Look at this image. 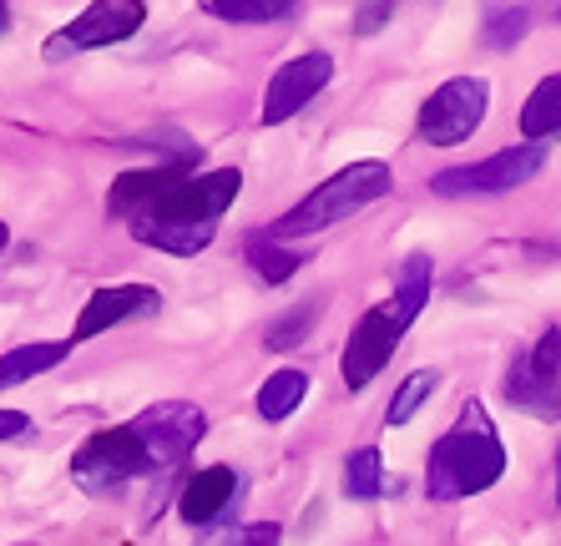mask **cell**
I'll return each mask as SVG.
<instances>
[{
    "mask_svg": "<svg viewBox=\"0 0 561 546\" xmlns=\"http://www.w3.org/2000/svg\"><path fill=\"white\" fill-rule=\"evenodd\" d=\"M238 187H243V172L238 168L187 172L183 182H172L168 193L131 223V238L147 248H162L172 259H193V253H203L213 243L218 218L233 208Z\"/></svg>",
    "mask_w": 561,
    "mask_h": 546,
    "instance_id": "6da1fadb",
    "label": "cell"
},
{
    "mask_svg": "<svg viewBox=\"0 0 561 546\" xmlns=\"http://www.w3.org/2000/svg\"><path fill=\"white\" fill-rule=\"evenodd\" d=\"M506 470V445H501L496 425L485 416L481 400L460 405V425L440 435L431 451V470H425V491L431 501H460V496L491 491Z\"/></svg>",
    "mask_w": 561,
    "mask_h": 546,
    "instance_id": "7a4b0ae2",
    "label": "cell"
},
{
    "mask_svg": "<svg viewBox=\"0 0 561 546\" xmlns=\"http://www.w3.org/2000/svg\"><path fill=\"white\" fill-rule=\"evenodd\" d=\"M425 299H431V259H425V253H415V259H405V269H400L394 299L375 304V309L354 325L350 344H344L340 375H344V385H350V390L375 385V375L390 364L394 344H400V334L415 325V314L425 309Z\"/></svg>",
    "mask_w": 561,
    "mask_h": 546,
    "instance_id": "3957f363",
    "label": "cell"
},
{
    "mask_svg": "<svg viewBox=\"0 0 561 546\" xmlns=\"http://www.w3.org/2000/svg\"><path fill=\"white\" fill-rule=\"evenodd\" d=\"M385 193H390V168H385V162H350V168H340L329 182H319L304 203H294V208L268 228V238L288 243V238L324 234V228H334V223H344L350 213L369 208V203Z\"/></svg>",
    "mask_w": 561,
    "mask_h": 546,
    "instance_id": "277c9868",
    "label": "cell"
},
{
    "mask_svg": "<svg viewBox=\"0 0 561 546\" xmlns=\"http://www.w3.org/2000/svg\"><path fill=\"white\" fill-rule=\"evenodd\" d=\"M157 460L147 451V441L137 435V425H112V430H96L81 441V451L71 455V481L81 491H117V486L137 481V476H152Z\"/></svg>",
    "mask_w": 561,
    "mask_h": 546,
    "instance_id": "5b68a950",
    "label": "cell"
},
{
    "mask_svg": "<svg viewBox=\"0 0 561 546\" xmlns=\"http://www.w3.org/2000/svg\"><path fill=\"white\" fill-rule=\"evenodd\" d=\"M485 102L491 87L481 77H450L445 87L431 91V102L420 106V143L431 147H456L485 122Z\"/></svg>",
    "mask_w": 561,
    "mask_h": 546,
    "instance_id": "8992f818",
    "label": "cell"
},
{
    "mask_svg": "<svg viewBox=\"0 0 561 546\" xmlns=\"http://www.w3.org/2000/svg\"><path fill=\"white\" fill-rule=\"evenodd\" d=\"M547 162V147L541 143H522V147H506V152L485 157V162H470V168H445L431 178V187L440 197H470V193H511L541 172Z\"/></svg>",
    "mask_w": 561,
    "mask_h": 546,
    "instance_id": "52a82bcc",
    "label": "cell"
},
{
    "mask_svg": "<svg viewBox=\"0 0 561 546\" xmlns=\"http://www.w3.org/2000/svg\"><path fill=\"white\" fill-rule=\"evenodd\" d=\"M142 21H147L142 0H102V5H92V11H81L71 26H61L56 36H46V61H71V56H81V52L127 41Z\"/></svg>",
    "mask_w": 561,
    "mask_h": 546,
    "instance_id": "ba28073f",
    "label": "cell"
},
{
    "mask_svg": "<svg viewBox=\"0 0 561 546\" xmlns=\"http://www.w3.org/2000/svg\"><path fill=\"white\" fill-rule=\"evenodd\" d=\"M131 425H137V435L147 441L157 470H172L178 460H187V455H193L197 441H203L208 416H203L197 405H187V400H162V405H152V410H142Z\"/></svg>",
    "mask_w": 561,
    "mask_h": 546,
    "instance_id": "9c48e42d",
    "label": "cell"
},
{
    "mask_svg": "<svg viewBox=\"0 0 561 546\" xmlns=\"http://www.w3.org/2000/svg\"><path fill=\"white\" fill-rule=\"evenodd\" d=\"M329 77H334V61H329L324 52H309V56H294V61H284L274 71V81H268V91H263L259 122H263V127H278V122H288L294 112H304V106H309L313 96L329 87Z\"/></svg>",
    "mask_w": 561,
    "mask_h": 546,
    "instance_id": "30bf717a",
    "label": "cell"
},
{
    "mask_svg": "<svg viewBox=\"0 0 561 546\" xmlns=\"http://www.w3.org/2000/svg\"><path fill=\"white\" fill-rule=\"evenodd\" d=\"M193 168H197V147L193 152H183L178 162H162V168H147V172H127V178L112 182V193H106V213H112V218L137 223L157 197L168 193L172 182H183Z\"/></svg>",
    "mask_w": 561,
    "mask_h": 546,
    "instance_id": "8fae6325",
    "label": "cell"
},
{
    "mask_svg": "<svg viewBox=\"0 0 561 546\" xmlns=\"http://www.w3.org/2000/svg\"><path fill=\"white\" fill-rule=\"evenodd\" d=\"M157 304H162V299H157V288H147V284L96 288L92 299L81 304V319H77V329H71V344L106 334V329L122 325V319H137V314H157Z\"/></svg>",
    "mask_w": 561,
    "mask_h": 546,
    "instance_id": "7c38bea8",
    "label": "cell"
},
{
    "mask_svg": "<svg viewBox=\"0 0 561 546\" xmlns=\"http://www.w3.org/2000/svg\"><path fill=\"white\" fill-rule=\"evenodd\" d=\"M506 400L516 405V410H526V416H536V420H561V379L541 375V369L531 364V354H522V360L511 364Z\"/></svg>",
    "mask_w": 561,
    "mask_h": 546,
    "instance_id": "4fadbf2b",
    "label": "cell"
},
{
    "mask_svg": "<svg viewBox=\"0 0 561 546\" xmlns=\"http://www.w3.org/2000/svg\"><path fill=\"white\" fill-rule=\"evenodd\" d=\"M238 491V476L233 466H208V470H193V481L183 486V521H193V526H203V521H213L228 501H233Z\"/></svg>",
    "mask_w": 561,
    "mask_h": 546,
    "instance_id": "5bb4252c",
    "label": "cell"
},
{
    "mask_svg": "<svg viewBox=\"0 0 561 546\" xmlns=\"http://www.w3.org/2000/svg\"><path fill=\"white\" fill-rule=\"evenodd\" d=\"M77 350L71 339H41V344H21V350L0 354V390H15V385H31L36 375L56 369L66 354Z\"/></svg>",
    "mask_w": 561,
    "mask_h": 546,
    "instance_id": "9a60e30c",
    "label": "cell"
},
{
    "mask_svg": "<svg viewBox=\"0 0 561 546\" xmlns=\"http://www.w3.org/2000/svg\"><path fill=\"white\" fill-rule=\"evenodd\" d=\"M561 132V77L536 81V91L522 106V137L526 143H541V137H557Z\"/></svg>",
    "mask_w": 561,
    "mask_h": 546,
    "instance_id": "2e32d148",
    "label": "cell"
},
{
    "mask_svg": "<svg viewBox=\"0 0 561 546\" xmlns=\"http://www.w3.org/2000/svg\"><path fill=\"white\" fill-rule=\"evenodd\" d=\"M309 395V375L304 369H274L259 390V416L263 420H288Z\"/></svg>",
    "mask_w": 561,
    "mask_h": 546,
    "instance_id": "e0dca14e",
    "label": "cell"
},
{
    "mask_svg": "<svg viewBox=\"0 0 561 546\" xmlns=\"http://www.w3.org/2000/svg\"><path fill=\"white\" fill-rule=\"evenodd\" d=\"M249 263L259 269V278H268V284H288L294 273H299V253H288L284 243H274L268 234H253L249 238Z\"/></svg>",
    "mask_w": 561,
    "mask_h": 546,
    "instance_id": "ac0fdd59",
    "label": "cell"
},
{
    "mask_svg": "<svg viewBox=\"0 0 561 546\" xmlns=\"http://www.w3.org/2000/svg\"><path fill=\"white\" fill-rule=\"evenodd\" d=\"M344 491H350L354 501H375V496L385 491V460H379L375 445H365V451H354L350 460H344Z\"/></svg>",
    "mask_w": 561,
    "mask_h": 546,
    "instance_id": "d6986e66",
    "label": "cell"
},
{
    "mask_svg": "<svg viewBox=\"0 0 561 546\" xmlns=\"http://www.w3.org/2000/svg\"><path fill=\"white\" fill-rule=\"evenodd\" d=\"M435 385H440V375H435V369H415V375L405 379V385H400V390H394V400H390V410H385V425H410V420H415V410L425 400H431L435 395Z\"/></svg>",
    "mask_w": 561,
    "mask_h": 546,
    "instance_id": "ffe728a7",
    "label": "cell"
},
{
    "mask_svg": "<svg viewBox=\"0 0 561 546\" xmlns=\"http://www.w3.org/2000/svg\"><path fill=\"white\" fill-rule=\"evenodd\" d=\"M203 11L218 15V21H243V26H263V21H284V15H294V5H284V0H208Z\"/></svg>",
    "mask_w": 561,
    "mask_h": 546,
    "instance_id": "44dd1931",
    "label": "cell"
},
{
    "mask_svg": "<svg viewBox=\"0 0 561 546\" xmlns=\"http://www.w3.org/2000/svg\"><path fill=\"white\" fill-rule=\"evenodd\" d=\"M526 21H531V15H526L522 5H516V11H491V15H485V26H481L485 46H496V52H511V46L526 36Z\"/></svg>",
    "mask_w": 561,
    "mask_h": 546,
    "instance_id": "7402d4cb",
    "label": "cell"
},
{
    "mask_svg": "<svg viewBox=\"0 0 561 546\" xmlns=\"http://www.w3.org/2000/svg\"><path fill=\"white\" fill-rule=\"evenodd\" d=\"M208 546H278V526H274V521H253V526H233V532L213 536Z\"/></svg>",
    "mask_w": 561,
    "mask_h": 546,
    "instance_id": "603a6c76",
    "label": "cell"
},
{
    "mask_svg": "<svg viewBox=\"0 0 561 546\" xmlns=\"http://www.w3.org/2000/svg\"><path fill=\"white\" fill-rule=\"evenodd\" d=\"M309 319H313V304H304L299 314H288V319H278L274 329H268V350H294L304 339V329H309Z\"/></svg>",
    "mask_w": 561,
    "mask_h": 546,
    "instance_id": "cb8c5ba5",
    "label": "cell"
},
{
    "mask_svg": "<svg viewBox=\"0 0 561 546\" xmlns=\"http://www.w3.org/2000/svg\"><path fill=\"white\" fill-rule=\"evenodd\" d=\"M531 364L541 369V375H557V379H561V334H557V329H547V334L536 339Z\"/></svg>",
    "mask_w": 561,
    "mask_h": 546,
    "instance_id": "d4e9b609",
    "label": "cell"
},
{
    "mask_svg": "<svg viewBox=\"0 0 561 546\" xmlns=\"http://www.w3.org/2000/svg\"><path fill=\"white\" fill-rule=\"evenodd\" d=\"M31 420L21 410H0V441H15V435H26Z\"/></svg>",
    "mask_w": 561,
    "mask_h": 546,
    "instance_id": "484cf974",
    "label": "cell"
},
{
    "mask_svg": "<svg viewBox=\"0 0 561 546\" xmlns=\"http://www.w3.org/2000/svg\"><path fill=\"white\" fill-rule=\"evenodd\" d=\"M385 15H390V5H365V11H354V31H379Z\"/></svg>",
    "mask_w": 561,
    "mask_h": 546,
    "instance_id": "4316f807",
    "label": "cell"
},
{
    "mask_svg": "<svg viewBox=\"0 0 561 546\" xmlns=\"http://www.w3.org/2000/svg\"><path fill=\"white\" fill-rule=\"evenodd\" d=\"M11 31V5H0V36Z\"/></svg>",
    "mask_w": 561,
    "mask_h": 546,
    "instance_id": "83f0119b",
    "label": "cell"
},
{
    "mask_svg": "<svg viewBox=\"0 0 561 546\" xmlns=\"http://www.w3.org/2000/svg\"><path fill=\"white\" fill-rule=\"evenodd\" d=\"M557 507H561V455H557Z\"/></svg>",
    "mask_w": 561,
    "mask_h": 546,
    "instance_id": "f1b7e54d",
    "label": "cell"
},
{
    "mask_svg": "<svg viewBox=\"0 0 561 546\" xmlns=\"http://www.w3.org/2000/svg\"><path fill=\"white\" fill-rule=\"evenodd\" d=\"M5 238H11V234H5V223H0V248H5Z\"/></svg>",
    "mask_w": 561,
    "mask_h": 546,
    "instance_id": "f546056e",
    "label": "cell"
},
{
    "mask_svg": "<svg viewBox=\"0 0 561 546\" xmlns=\"http://www.w3.org/2000/svg\"><path fill=\"white\" fill-rule=\"evenodd\" d=\"M21 546H31V542H21Z\"/></svg>",
    "mask_w": 561,
    "mask_h": 546,
    "instance_id": "4dcf8cb0",
    "label": "cell"
}]
</instances>
